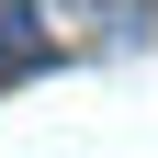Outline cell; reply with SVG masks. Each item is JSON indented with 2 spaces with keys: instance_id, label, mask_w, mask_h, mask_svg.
Here are the masks:
<instances>
[]
</instances>
